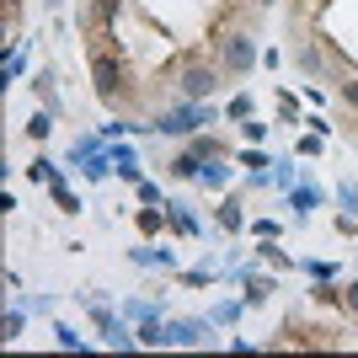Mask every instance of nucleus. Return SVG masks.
<instances>
[{"mask_svg":"<svg viewBox=\"0 0 358 358\" xmlns=\"http://www.w3.org/2000/svg\"><path fill=\"white\" fill-rule=\"evenodd\" d=\"M91 86H96V102L102 107H118L123 96H129V80H123V64L113 59V54H91Z\"/></svg>","mask_w":358,"mask_h":358,"instance_id":"obj_1","label":"nucleus"},{"mask_svg":"<svg viewBox=\"0 0 358 358\" xmlns=\"http://www.w3.org/2000/svg\"><path fill=\"white\" fill-rule=\"evenodd\" d=\"M214 86H220V70L209 59H182L177 64V96L182 102H209Z\"/></svg>","mask_w":358,"mask_h":358,"instance_id":"obj_2","label":"nucleus"},{"mask_svg":"<svg viewBox=\"0 0 358 358\" xmlns=\"http://www.w3.org/2000/svg\"><path fill=\"white\" fill-rule=\"evenodd\" d=\"M220 64H224V75H252L257 70V38L252 32H230V38H220Z\"/></svg>","mask_w":358,"mask_h":358,"instance_id":"obj_3","label":"nucleus"},{"mask_svg":"<svg viewBox=\"0 0 358 358\" xmlns=\"http://www.w3.org/2000/svg\"><path fill=\"white\" fill-rule=\"evenodd\" d=\"M203 123H214V107L209 102H187V107H177V113H161L150 129H155V134H198Z\"/></svg>","mask_w":358,"mask_h":358,"instance_id":"obj_4","label":"nucleus"},{"mask_svg":"<svg viewBox=\"0 0 358 358\" xmlns=\"http://www.w3.org/2000/svg\"><path fill=\"white\" fill-rule=\"evenodd\" d=\"M198 166H203V155H198V150H187V155H177V161H171V177H198Z\"/></svg>","mask_w":358,"mask_h":358,"instance_id":"obj_5","label":"nucleus"},{"mask_svg":"<svg viewBox=\"0 0 358 358\" xmlns=\"http://www.w3.org/2000/svg\"><path fill=\"white\" fill-rule=\"evenodd\" d=\"M54 134V113H32L27 118V139H48Z\"/></svg>","mask_w":358,"mask_h":358,"instance_id":"obj_6","label":"nucleus"},{"mask_svg":"<svg viewBox=\"0 0 358 358\" xmlns=\"http://www.w3.org/2000/svg\"><path fill=\"white\" fill-rule=\"evenodd\" d=\"M198 331H203L198 321H182V327H171V331H166V343H198Z\"/></svg>","mask_w":358,"mask_h":358,"instance_id":"obj_7","label":"nucleus"},{"mask_svg":"<svg viewBox=\"0 0 358 358\" xmlns=\"http://www.w3.org/2000/svg\"><path fill=\"white\" fill-rule=\"evenodd\" d=\"M27 177H32V182H54L59 171H54V161H48V155H38V161L27 166Z\"/></svg>","mask_w":358,"mask_h":358,"instance_id":"obj_8","label":"nucleus"},{"mask_svg":"<svg viewBox=\"0 0 358 358\" xmlns=\"http://www.w3.org/2000/svg\"><path fill=\"white\" fill-rule=\"evenodd\" d=\"M48 187H54V198H59V209H80V203H75V193H70V187H64V177H54V182H48Z\"/></svg>","mask_w":358,"mask_h":358,"instance_id":"obj_9","label":"nucleus"},{"mask_svg":"<svg viewBox=\"0 0 358 358\" xmlns=\"http://www.w3.org/2000/svg\"><path fill=\"white\" fill-rule=\"evenodd\" d=\"M246 299L262 305V299H268V278H246Z\"/></svg>","mask_w":358,"mask_h":358,"instance_id":"obj_10","label":"nucleus"},{"mask_svg":"<svg viewBox=\"0 0 358 358\" xmlns=\"http://www.w3.org/2000/svg\"><path fill=\"white\" fill-rule=\"evenodd\" d=\"M337 91H343V102H348V107H353V113H358V75H348V80H343V86H337Z\"/></svg>","mask_w":358,"mask_h":358,"instance_id":"obj_11","label":"nucleus"},{"mask_svg":"<svg viewBox=\"0 0 358 358\" xmlns=\"http://www.w3.org/2000/svg\"><path fill=\"white\" fill-rule=\"evenodd\" d=\"M220 224H224V230H241V209H236V203H224V209H220Z\"/></svg>","mask_w":358,"mask_h":358,"instance_id":"obj_12","label":"nucleus"},{"mask_svg":"<svg viewBox=\"0 0 358 358\" xmlns=\"http://www.w3.org/2000/svg\"><path fill=\"white\" fill-rule=\"evenodd\" d=\"M139 230H145V236H155V230H161V214L145 209V214H139Z\"/></svg>","mask_w":358,"mask_h":358,"instance_id":"obj_13","label":"nucleus"},{"mask_svg":"<svg viewBox=\"0 0 358 358\" xmlns=\"http://www.w3.org/2000/svg\"><path fill=\"white\" fill-rule=\"evenodd\" d=\"M230 118H252V96H236V102H230Z\"/></svg>","mask_w":358,"mask_h":358,"instance_id":"obj_14","label":"nucleus"},{"mask_svg":"<svg viewBox=\"0 0 358 358\" xmlns=\"http://www.w3.org/2000/svg\"><path fill=\"white\" fill-rule=\"evenodd\" d=\"M139 203H161V187H155V182H139Z\"/></svg>","mask_w":358,"mask_h":358,"instance_id":"obj_15","label":"nucleus"},{"mask_svg":"<svg viewBox=\"0 0 358 358\" xmlns=\"http://www.w3.org/2000/svg\"><path fill=\"white\" fill-rule=\"evenodd\" d=\"M343 203H348V209L358 214V187H343Z\"/></svg>","mask_w":358,"mask_h":358,"instance_id":"obj_16","label":"nucleus"},{"mask_svg":"<svg viewBox=\"0 0 358 358\" xmlns=\"http://www.w3.org/2000/svg\"><path fill=\"white\" fill-rule=\"evenodd\" d=\"M348 310H353V315H358V284H353V289H348Z\"/></svg>","mask_w":358,"mask_h":358,"instance_id":"obj_17","label":"nucleus"},{"mask_svg":"<svg viewBox=\"0 0 358 358\" xmlns=\"http://www.w3.org/2000/svg\"><path fill=\"white\" fill-rule=\"evenodd\" d=\"M262 6H278V0H262Z\"/></svg>","mask_w":358,"mask_h":358,"instance_id":"obj_18","label":"nucleus"}]
</instances>
